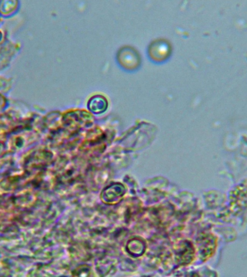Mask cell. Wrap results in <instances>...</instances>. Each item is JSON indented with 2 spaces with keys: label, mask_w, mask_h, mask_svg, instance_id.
<instances>
[{
  "label": "cell",
  "mask_w": 247,
  "mask_h": 277,
  "mask_svg": "<svg viewBox=\"0 0 247 277\" xmlns=\"http://www.w3.org/2000/svg\"><path fill=\"white\" fill-rule=\"evenodd\" d=\"M36 196L31 189H23L18 191L13 197V203L17 207L29 209L34 204Z\"/></svg>",
  "instance_id": "cell-1"
},
{
  "label": "cell",
  "mask_w": 247,
  "mask_h": 277,
  "mask_svg": "<svg viewBox=\"0 0 247 277\" xmlns=\"http://www.w3.org/2000/svg\"><path fill=\"white\" fill-rule=\"evenodd\" d=\"M4 151H5L4 144L0 143V156L3 155V154L4 153Z\"/></svg>",
  "instance_id": "cell-2"
}]
</instances>
